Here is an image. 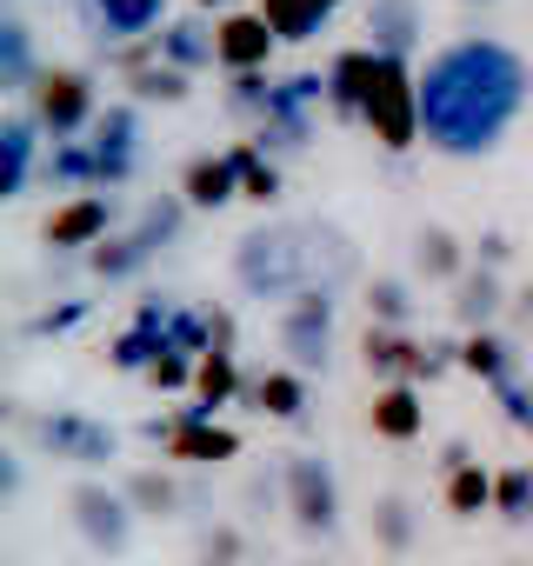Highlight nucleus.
Listing matches in <instances>:
<instances>
[{
  "mask_svg": "<svg viewBox=\"0 0 533 566\" xmlns=\"http://www.w3.org/2000/svg\"><path fill=\"white\" fill-rule=\"evenodd\" d=\"M187 8H194V14H227L233 0H187Z\"/></svg>",
  "mask_w": 533,
  "mask_h": 566,
  "instance_id": "50",
  "label": "nucleus"
},
{
  "mask_svg": "<svg viewBox=\"0 0 533 566\" xmlns=\"http://www.w3.org/2000/svg\"><path fill=\"white\" fill-rule=\"evenodd\" d=\"M140 107H180V101H194V74L187 67H167V61H154V67H140V74H127L121 81Z\"/></svg>",
  "mask_w": 533,
  "mask_h": 566,
  "instance_id": "36",
  "label": "nucleus"
},
{
  "mask_svg": "<svg viewBox=\"0 0 533 566\" xmlns=\"http://www.w3.org/2000/svg\"><path fill=\"white\" fill-rule=\"evenodd\" d=\"M506 566H526V559H506Z\"/></svg>",
  "mask_w": 533,
  "mask_h": 566,
  "instance_id": "54",
  "label": "nucleus"
},
{
  "mask_svg": "<svg viewBox=\"0 0 533 566\" xmlns=\"http://www.w3.org/2000/svg\"><path fill=\"white\" fill-rule=\"evenodd\" d=\"M160 347H167L160 334H147V327H127V334H114V340H107V367H114V374H147Z\"/></svg>",
  "mask_w": 533,
  "mask_h": 566,
  "instance_id": "39",
  "label": "nucleus"
},
{
  "mask_svg": "<svg viewBox=\"0 0 533 566\" xmlns=\"http://www.w3.org/2000/svg\"><path fill=\"white\" fill-rule=\"evenodd\" d=\"M487 394H493V407L506 413L513 433H533V374H513V380H500V387H487Z\"/></svg>",
  "mask_w": 533,
  "mask_h": 566,
  "instance_id": "42",
  "label": "nucleus"
},
{
  "mask_svg": "<svg viewBox=\"0 0 533 566\" xmlns=\"http://www.w3.org/2000/svg\"><path fill=\"white\" fill-rule=\"evenodd\" d=\"M440 506H447V520H480V513H493V467H480V460L453 467V473L440 480Z\"/></svg>",
  "mask_w": 533,
  "mask_h": 566,
  "instance_id": "35",
  "label": "nucleus"
},
{
  "mask_svg": "<svg viewBox=\"0 0 533 566\" xmlns=\"http://www.w3.org/2000/svg\"><path fill=\"white\" fill-rule=\"evenodd\" d=\"M367 533H374V553H387V559H407V553H414V539H420V506H414L400 486H387V493H374Z\"/></svg>",
  "mask_w": 533,
  "mask_h": 566,
  "instance_id": "25",
  "label": "nucleus"
},
{
  "mask_svg": "<svg viewBox=\"0 0 533 566\" xmlns=\"http://www.w3.org/2000/svg\"><path fill=\"white\" fill-rule=\"evenodd\" d=\"M41 160H48V127L28 114V101H14L0 114V200H21L41 180Z\"/></svg>",
  "mask_w": 533,
  "mask_h": 566,
  "instance_id": "13",
  "label": "nucleus"
},
{
  "mask_svg": "<svg viewBox=\"0 0 533 566\" xmlns=\"http://www.w3.org/2000/svg\"><path fill=\"white\" fill-rule=\"evenodd\" d=\"M194 367H200L194 354H180V347H160V354H154V367H147L140 380H147L154 394H167V400H174V394H194Z\"/></svg>",
  "mask_w": 533,
  "mask_h": 566,
  "instance_id": "40",
  "label": "nucleus"
},
{
  "mask_svg": "<svg viewBox=\"0 0 533 566\" xmlns=\"http://www.w3.org/2000/svg\"><path fill=\"white\" fill-rule=\"evenodd\" d=\"M194 553H200L194 566H240L247 559V533L233 520H213V526H200V546Z\"/></svg>",
  "mask_w": 533,
  "mask_h": 566,
  "instance_id": "41",
  "label": "nucleus"
},
{
  "mask_svg": "<svg viewBox=\"0 0 533 566\" xmlns=\"http://www.w3.org/2000/svg\"><path fill=\"white\" fill-rule=\"evenodd\" d=\"M513 253H520V247H513L506 227H480V233H473V260H480V266H500V273H506Z\"/></svg>",
  "mask_w": 533,
  "mask_h": 566,
  "instance_id": "45",
  "label": "nucleus"
},
{
  "mask_svg": "<svg viewBox=\"0 0 533 566\" xmlns=\"http://www.w3.org/2000/svg\"><path fill=\"white\" fill-rule=\"evenodd\" d=\"M281 493H288L281 506H288L301 539H327L341 526V480H334L327 453H288L281 460Z\"/></svg>",
  "mask_w": 533,
  "mask_h": 566,
  "instance_id": "6",
  "label": "nucleus"
},
{
  "mask_svg": "<svg viewBox=\"0 0 533 566\" xmlns=\"http://www.w3.org/2000/svg\"><path fill=\"white\" fill-rule=\"evenodd\" d=\"M327 8H334V14H341V8H347V0H327Z\"/></svg>",
  "mask_w": 533,
  "mask_h": 566,
  "instance_id": "52",
  "label": "nucleus"
},
{
  "mask_svg": "<svg viewBox=\"0 0 533 566\" xmlns=\"http://www.w3.org/2000/svg\"><path fill=\"white\" fill-rule=\"evenodd\" d=\"M334 321H341V307H334V287H301L288 307H281V321H274V340H281V360L288 367H301V374H327V360H334Z\"/></svg>",
  "mask_w": 533,
  "mask_h": 566,
  "instance_id": "5",
  "label": "nucleus"
},
{
  "mask_svg": "<svg viewBox=\"0 0 533 566\" xmlns=\"http://www.w3.org/2000/svg\"><path fill=\"white\" fill-rule=\"evenodd\" d=\"M367 433L387 440V447H414V440L427 433V394H420V380H387V387H374V400H367Z\"/></svg>",
  "mask_w": 533,
  "mask_h": 566,
  "instance_id": "18",
  "label": "nucleus"
},
{
  "mask_svg": "<svg viewBox=\"0 0 533 566\" xmlns=\"http://www.w3.org/2000/svg\"><path fill=\"white\" fill-rule=\"evenodd\" d=\"M87 140H94V160H101V193H121V187L140 174V147H147L140 101H114V107H101V120L87 127Z\"/></svg>",
  "mask_w": 533,
  "mask_h": 566,
  "instance_id": "10",
  "label": "nucleus"
},
{
  "mask_svg": "<svg viewBox=\"0 0 533 566\" xmlns=\"http://www.w3.org/2000/svg\"><path fill=\"white\" fill-rule=\"evenodd\" d=\"M460 8H493V0H460Z\"/></svg>",
  "mask_w": 533,
  "mask_h": 566,
  "instance_id": "51",
  "label": "nucleus"
},
{
  "mask_svg": "<svg viewBox=\"0 0 533 566\" xmlns=\"http://www.w3.org/2000/svg\"><path fill=\"white\" fill-rule=\"evenodd\" d=\"M360 127L374 134L380 154H414L427 140L420 134V67L414 61H400V54L380 61V81H374V101H367Z\"/></svg>",
  "mask_w": 533,
  "mask_h": 566,
  "instance_id": "4",
  "label": "nucleus"
},
{
  "mask_svg": "<svg viewBox=\"0 0 533 566\" xmlns=\"http://www.w3.org/2000/svg\"><path fill=\"white\" fill-rule=\"evenodd\" d=\"M67 520H74V533L94 546V553H127L134 546V526H140V513H134V500H127V486H107V480H74L67 486Z\"/></svg>",
  "mask_w": 533,
  "mask_h": 566,
  "instance_id": "7",
  "label": "nucleus"
},
{
  "mask_svg": "<svg viewBox=\"0 0 533 566\" xmlns=\"http://www.w3.org/2000/svg\"><path fill=\"white\" fill-rule=\"evenodd\" d=\"M253 8L274 21V34L288 41V48H307V41H321L327 34V21H334V8L327 0H253Z\"/></svg>",
  "mask_w": 533,
  "mask_h": 566,
  "instance_id": "32",
  "label": "nucleus"
},
{
  "mask_svg": "<svg viewBox=\"0 0 533 566\" xmlns=\"http://www.w3.org/2000/svg\"><path fill=\"white\" fill-rule=\"evenodd\" d=\"M154 253H160V247L127 220V227H114V233L87 253V273L101 280V287H127V280H140V273L154 266Z\"/></svg>",
  "mask_w": 533,
  "mask_h": 566,
  "instance_id": "22",
  "label": "nucleus"
},
{
  "mask_svg": "<svg viewBox=\"0 0 533 566\" xmlns=\"http://www.w3.org/2000/svg\"><path fill=\"white\" fill-rule=\"evenodd\" d=\"M281 48H288V41L274 34V21H266L260 8H227V14H213V61H220V74L274 67Z\"/></svg>",
  "mask_w": 533,
  "mask_h": 566,
  "instance_id": "11",
  "label": "nucleus"
},
{
  "mask_svg": "<svg viewBox=\"0 0 533 566\" xmlns=\"http://www.w3.org/2000/svg\"><path fill=\"white\" fill-rule=\"evenodd\" d=\"M121 486H127V500H134L140 520H174V513L187 506V486L174 480V460H167V467H134Z\"/></svg>",
  "mask_w": 533,
  "mask_h": 566,
  "instance_id": "31",
  "label": "nucleus"
},
{
  "mask_svg": "<svg viewBox=\"0 0 533 566\" xmlns=\"http://www.w3.org/2000/svg\"><path fill=\"white\" fill-rule=\"evenodd\" d=\"M220 81H227V114H240V120H266V107H274V67L220 74Z\"/></svg>",
  "mask_w": 533,
  "mask_h": 566,
  "instance_id": "38",
  "label": "nucleus"
},
{
  "mask_svg": "<svg viewBox=\"0 0 533 566\" xmlns=\"http://www.w3.org/2000/svg\"><path fill=\"white\" fill-rule=\"evenodd\" d=\"M253 140L274 160H301L314 147V107H274L266 120H253Z\"/></svg>",
  "mask_w": 533,
  "mask_h": 566,
  "instance_id": "34",
  "label": "nucleus"
},
{
  "mask_svg": "<svg viewBox=\"0 0 533 566\" xmlns=\"http://www.w3.org/2000/svg\"><path fill=\"white\" fill-rule=\"evenodd\" d=\"M21 101L48 127V140H81L101 120V81H94V67H74V61H48Z\"/></svg>",
  "mask_w": 533,
  "mask_h": 566,
  "instance_id": "3",
  "label": "nucleus"
},
{
  "mask_svg": "<svg viewBox=\"0 0 533 566\" xmlns=\"http://www.w3.org/2000/svg\"><path fill=\"white\" fill-rule=\"evenodd\" d=\"M167 347H180V354H213V334H207V307H174V321H167Z\"/></svg>",
  "mask_w": 533,
  "mask_h": 566,
  "instance_id": "43",
  "label": "nucleus"
},
{
  "mask_svg": "<svg viewBox=\"0 0 533 566\" xmlns=\"http://www.w3.org/2000/svg\"><path fill=\"white\" fill-rule=\"evenodd\" d=\"M160 453L174 460V467H233L240 453H247V440H240V427H220L207 407H180L174 413V433L160 440Z\"/></svg>",
  "mask_w": 533,
  "mask_h": 566,
  "instance_id": "12",
  "label": "nucleus"
},
{
  "mask_svg": "<svg viewBox=\"0 0 533 566\" xmlns=\"http://www.w3.org/2000/svg\"><path fill=\"white\" fill-rule=\"evenodd\" d=\"M194 407H207V413H220V407H233V400H247V374H240V354H200V367H194V394H187Z\"/></svg>",
  "mask_w": 533,
  "mask_h": 566,
  "instance_id": "30",
  "label": "nucleus"
},
{
  "mask_svg": "<svg viewBox=\"0 0 533 566\" xmlns=\"http://www.w3.org/2000/svg\"><path fill=\"white\" fill-rule=\"evenodd\" d=\"M460 374L480 380V387H500V380L520 374V354L500 327H473V334H460Z\"/></svg>",
  "mask_w": 533,
  "mask_h": 566,
  "instance_id": "28",
  "label": "nucleus"
},
{
  "mask_svg": "<svg viewBox=\"0 0 533 566\" xmlns=\"http://www.w3.org/2000/svg\"><path fill=\"white\" fill-rule=\"evenodd\" d=\"M321 280V247L314 227L294 220H260L233 240V287L247 301H294L301 287Z\"/></svg>",
  "mask_w": 533,
  "mask_h": 566,
  "instance_id": "2",
  "label": "nucleus"
},
{
  "mask_svg": "<svg viewBox=\"0 0 533 566\" xmlns=\"http://www.w3.org/2000/svg\"><path fill=\"white\" fill-rule=\"evenodd\" d=\"M360 28H367V48L400 54V61H414V54H420V41H427V14H420V0H367V8H360Z\"/></svg>",
  "mask_w": 533,
  "mask_h": 566,
  "instance_id": "20",
  "label": "nucleus"
},
{
  "mask_svg": "<svg viewBox=\"0 0 533 566\" xmlns=\"http://www.w3.org/2000/svg\"><path fill=\"white\" fill-rule=\"evenodd\" d=\"M41 67H48V61H41V48H34V28L8 8V14H0V94L21 101V94L41 81Z\"/></svg>",
  "mask_w": 533,
  "mask_h": 566,
  "instance_id": "24",
  "label": "nucleus"
},
{
  "mask_svg": "<svg viewBox=\"0 0 533 566\" xmlns=\"http://www.w3.org/2000/svg\"><path fill=\"white\" fill-rule=\"evenodd\" d=\"M360 367L374 374V387H387V380H420V387H433L427 340H420L414 327H380V321H367V334H360Z\"/></svg>",
  "mask_w": 533,
  "mask_h": 566,
  "instance_id": "14",
  "label": "nucleus"
},
{
  "mask_svg": "<svg viewBox=\"0 0 533 566\" xmlns=\"http://www.w3.org/2000/svg\"><path fill=\"white\" fill-rule=\"evenodd\" d=\"M360 307H367V321H380V327H414V314H420L414 273H367V280H360Z\"/></svg>",
  "mask_w": 533,
  "mask_h": 566,
  "instance_id": "29",
  "label": "nucleus"
},
{
  "mask_svg": "<svg viewBox=\"0 0 533 566\" xmlns=\"http://www.w3.org/2000/svg\"><path fill=\"white\" fill-rule=\"evenodd\" d=\"M87 314H94L87 301H54L48 314H34V321H28V334H41V340H61V334H74Z\"/></svg>",
  "mask_w": 533,
  "mask_h": 566,
  "instance_id": "44",
  "label": "nucleus"
},
{
  "mask_svg": "<svg viewBox=\"0 0 533 566\" xmlns=\"http://www.w3.org/2000/svg\"><path fill=\"white\" fill-rule=\"evenodd\" d=\"M207 334H213V347H220V354H240V327H233V314H227V307H207Z\"/></svg>",
  "mask_w": 533,
  "mask_h": 566,
  "instance_id": "46",
  "label": "nucleus"
},
{
  "mask_svg": "<svg viewBox=\"0 0 533 566\" xmlns=\"http://www.w3.org/2000/svg\"><path fill=\"white\" fill-rule=\"evenodd\" d=\"M160 61L167 67H187V74H220V61H213V14H174L160 34Z\"/></svg>",
  "mask_w": 533,
  "mask_h": 566,
  "instance_id": "23",
  "label": "nucleus"
},
{
  "mask_svg": "<svg viewBox=\"0 0 533 566\" xmlns=\"http://www.w3.org/2000/svg\"><path fill=\"white\" fill-rule=\"evenodd\" d=\"M274 500H288L281 473H247V506H274Z\"/></svg>",
  "mask_w": 533,
  "mask_h": 566,
  "instance_id": "47",
  "label": "nucleus"
},
{
  "mask_svg": "<svg viewBox=\"0 0 533 566\" xmlns=\"http://www.w3.org/2000/svg\"><path fill=\"white\" fill-rule=\"evenodd\" d=\"M506 321H513V327H533V280H526V287H513V307H506Z\"/></svg>",
  "mask_w": 533,
  "mask_h": 566,
  "instance_id": "49",
  "label": "nucleus"
},
{
  "mask_svg": "<svg viewBox=\"0 0 533 566\" xmlns=\"http://www.w3.org/2000/svg\"><path fill=\"white\" fill-rule=\"evenodd\" d=\"M301 566H321V559H301Z\"/></svg>",
  "mask_w": 533,
  "mask_h": 566,
  "instance_id": "53",
  "label": "nucleus"
},
{
  "mask_svg": "<svg viewBox=\"0 0 533 566\" xmlns=\"http://www.w3.org/2000/svg\"><path fill=\"white\" fill-rule=\"evenodd\" d=\"M227 154L240 160V200H247V207H274V200H281V187H288V180H281V160L266 154L253 134H247V140H233Z\"/></svg>",
  "mask_w": 533,
  "mask_h": 566,
  "instance_id": "33",
  "label": "nucleus"
},
{
  "mask_svg": "<svg viewBox=\"0 0 533 566\" xmlns=\"http://www.w3.org/2000/svg\"><path fill=\"white\" fill-rule=\"evenodd\" d=\"M247 407L253 413H266V420H307V374L301 367H266V374H253L247 380Z\"/></svg>",
  "mask_w": 533,
  "mask_h": 566,
  "instance_id": "26",
  "label": "nucleus"
},
{
  "mask_svg": "<svg viewBox=\"0 0 533 566\" xmlns=\"http://www.w3.org/2000/svg\"><path fill=\"white\" fill-rule=\"evenodd\" d=\"M380 48H341V54H327V114L334 120H360L367 114V101H374V81H380Z\"/></svg>",
  "mask_w": 533,
  "mask_h": 566,
  "instance_id": "17",
  "label": "nucleus"
},
{
  "mask_svg": "<svg viewBox=\"0 0 533 566\" xmlns=\"http://www.w3.org/2000/svg\"><path fill=\"white\" fill-rule=\"evenodd\" d=\"M114 227H127V207L114 193H67L48 220H41V247L48 253H94Z\"/></svg>",
  "mask_w": 533,
  "mask_h": 566,
  "instance_id": "9",
  "label": "nucleus"
},
{
  "mask_svg": "<svg viewBox=\"0 0 533 566\" xmlns=\"http://www.w3.org/2000/svg\"><path fill=\"white\" fill-rule=\"evenodd\" d=\"M493 520L533 526V467H493Z\"/></svg>",
  "mask_w": 533,
  "mask_h": 566,
  "instance_id": "37",
  "label": "nucleus"
},
{
  "mask_svg": "<svg viewBox=\"0 0 533 566\" xmlns=\"http://www.w3.org/2000/svg\"><path fill=\"white\" fill-rule=\"evenodd\" d=\"M506 307H513V287H506V273L500 266H467L453 287H447V314H453V327L460 334H473V327H500L506 321Z\"/></svg>",
  "mask_w": 533,
  "mask_h": 566,
  "instance_id": "15",
  "label": "nucleus"
},
{
  "mask_svg": "<svg viewBox=\"0 0 533 566\" xmlns=\"http://www.w3.org/2000/svg\"><path fill=\"white\" fill-rule=\"evenodd\" d=\"M533 101V67L493 41V34H460L427 54L420 67V134L447 160H487L500 140L520 127Z\"/></svg>",
  "mask_w": 533,
  "mask_h": 566,
  "instance_id": "1",
  "label": "nucleus"
},
{
  "mask_svg": "<svg viewBox=\"0 0 533 566\" xmlns=\"http://www.w3.org/2000/svg\"><path fill=\"white\" fill-rule=\"evenodd\" d=\"M467 266H473V240H460L440 220L414 227V280H427V287H453Z\"/></svg>",
  "mask_w": 533,
  "mask_h": 566,
  "instance_id": "21",
  "label": "nucleus"
},
{
  "mask_svg": "<svg viewBox=\"0 0 533 566\" xmlns=\"http://www.w3.org/2000/svg\"><path fill=\"white\" fill-rule=\"evenodd\" d=\"M433 460H440V480H447L453 467H467V460H480V453H473V440H440V453H433Z\"/></svg>",
  "mask_w": 533,
  "mask_h": 566,
  "instance_id": "48",
  "label": "nucleus"
},
{
  "mask_svg": "<svg viewBox=\"0 0 533 566\" xmlns=\"http://www.w3.org/2000/svg\"><path fill=\"white\" fill-rule=\"evenodd\" d=\"M81 21L94 48H114V41H154L174 14H167V0H81Z\"/></svg>",
  "mask_w": 533,
  "mask_h": 566,
  "instance_id": "16",
  "label": "nucleus"
},
{
  "mask_svg": "<svg viewBox=\"0 0 533 566\" xmlns=\"http://www.w3.org/2000/svg\"><path fill=\"white\" fill-rule=\"evenodd\" d=\"M8 420H21V427L34 433V447H41V453H54L61 467H107V460L121 453V433H114V427H101L94 413H48V420H28V413L14 407Z\"/></svg>",
  "mask_w": 533,
  "mask_h": 566,
  "instance_id": "8",
  "label": "nucleus"
},
{
  "mask_svg": "<svg viewBox=\"0 0 533 566\" xmlns=\"http://www.w3.org/2000/svg\"><path fill=\"white\" fill-rule=\"evenodd\" d=\"M41 187L54 193H101V160H94V140H48V160H41Z\"/></svg>",
  "mask_w": 533,
  "mask_h": 566,
  "instance_id": "27",
  "label": "nucleus"
},
{
  "mask_svg": "<svg viewBox=\"0 0 533 566\" xmlns=\"http://www.w3.org/2000/svg\"><path fill=\"white\" fill-rule=\"evenodd\" d=\"M180 200L194 213H220L240 200V160L227 147H207V154H187L180 160Z\"/></svg>",
  "mask_w": 533,
  "mask_h": 566,
  "instance_id": "19",
  "label": "nucleus"
}]
</instances>
